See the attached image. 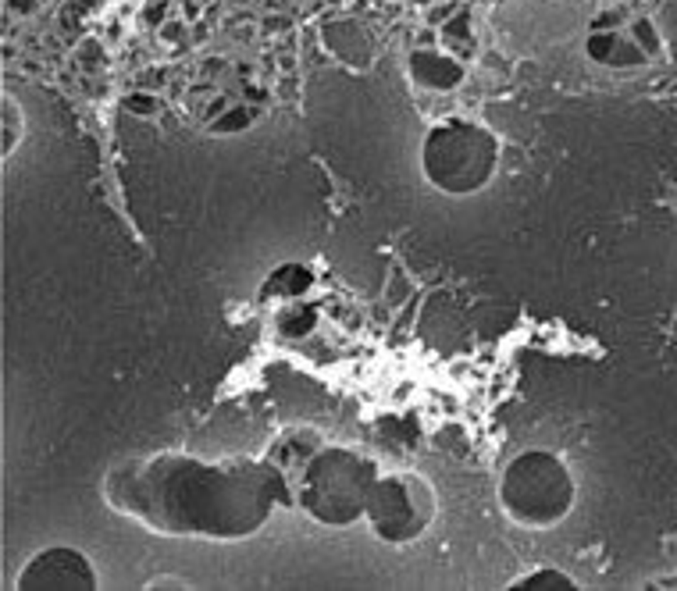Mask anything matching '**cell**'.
<instances>
[{
	"label": "cell",
	"instance_id": "obj_1",
	"mask_svg": "<svg viewBox=\"0 0 677 591\" xmlns=\"http://www.w3.org/2000/svg\"><path fill=\"white\" fill-rule=\"evenodd\" d=\"M100 492L114 513L157 534L203 541L250 538L271 520L275 509L293 506L286 477L264 456H129L104 474Z\"/></svg>",
	"mask_w": 677,
	"mask_h": 591
},
{
	"label": "cell",
	"instance_id": "obj_4",
	"mask_svg": "<svg viewBox=\"0 0 677 591\" xmlns=\"http://www.w3.org/2000/svg\"><path fill=\"white\" fill-rule=\"evenodd\" d=\"M421 171L431 189L445 196L482 193L499 171V139L482 121H438L421 146Z\"/></svg>",
	"mask_w": 677,
	"mask_h": 591
},
{
	"label": "cell",
	"instance_id": "obj_10",
	"mask_svg": "<svg viewBox=\"0 0 677 591\" xmlns=\"http://www.w3.org/2000/svg\"><path fill=\"white\" fill-rule=\"evenodd\" d=\"M15 150V104L4 97V150H0V153H11Z\"/></svg>",
	"mask_w": 677,
	"mask_h": 591
},
{
	"label": "cell",
	"instance_id": "obj_3",
	"mask_svg": "<svg viewBox=\"0 0 677 591\" xmlns=\"http://www.w3.org/2000/svg\"><path fill=\"white\" fill-rule=\"evenodd\" d=\"M574 502H578V481L560 452L524 449L503 467L499 506L517 527L553 531L570 516Z\"/></svg>",
	"mask_w": 677,
	"mask_h": 591
},
{
	"label": "cell",
	"instance_id": "obj_11",
	"mask_svg": "<svg viewBox=\"0 0 677 591\" xmlns=\"http://www.w3.org/2000/svg\"><path fill=\"white\" fill-rule=\"evenodd\" d=\"M161 584H178V587H189V580H178V577H153V580H146V587H161Z\"/></svg>",
	"mask_w": 677,
	"mask_h": 591
},
{
	"label": "cell",
	"instance_id": "obj_9",
	"mask_svg": "<svg viewBox=\"0 0 677 591\" xmlns=\"http://www.w3.org/2000/svg\"><path fill=\"white\" fill-rule=\"evenodd\" d=\"M510 587H578V580L560 566H538V570H528L517 580H510Z\"/></svg>",
	"mask_w": 677,
	"mask_h": 591
},
{
	"label": "cell",
	"instance_id": "obj_7",
	"mask_svg": "<svg viewBox=\"0 0 677 591\" xmlns=\"http://www.w3.org/2000/svg\"><path fill=\"white\" fill-rule=\"evenodd\" d=\"M328 438L310 428V424H296V428H286L278 438H271V445L264 449V460L286 477L289 492H293V506H296V481L303 477L307 463L314 460V452L325 445Z\"/></svg>",
	"mask_w": 677,
	"mask_h": 591
},
{
	"label": "cell",
	"instance_id": "obj_5",
	"mask_svg": "<svg viewBox=\"0 0 677 591\" xmlns=\"http://www.w3.org/2000/svg\"><path fill=\"white\" fill-rule=\"evenodd\" d=\"M435 516H438V495L428 477L413 470H389V474L381 470L371 488L364 524L385 545H410L428 534Z\"/></svg>",
	"mask_w": 677,
	"mask_h": 591
},
{
	"label": "cell",
	"instance_id": "obj_6",
	"mask_svg": "<svg viewBox=\"0 0 677 591\" xmlns=\"http://www.w3.org/2000/svg\"><path fill=\"white\" fill-rule=\"evenodd\" d=\"M18 591H93L100 587V577L82 548L72 545H47L15 577Z\"/></svg>",
	"mask_w": 677,
	"mask_h": 591
},
{
	"label": "cell",
	"instance_id": "obj_2",
	"mask_svg": "<svg viewBox=\"0 0 677 591\" xmlns=\"http://www.w3.org/2000/svg\"><path fill=\"white\" fill-rule=\"evenodd\" d=\"M378 474L381 467L367 452L325 442L296 481V506L325 527L360 524Z\"/></svg>",
	"mask_w": 677,
	"mask_h": 591
},
{
	"label": "cell",
	"instance_id": "obj_8",
	"mask_svg": "<svg viewBox=\"0 0 677 591\" xmlns=\"http://www.w3.org/2000/svg\"><path fill=\"white\" fill-rule=\"evenodd\" d=\"M413 79L431 86V90H453L464 75L460 68L449 61V58H438V54H413Z\"/></svg>",
	"mask_w": 677,
	"mask_h": 591
}]
</instances>
